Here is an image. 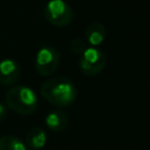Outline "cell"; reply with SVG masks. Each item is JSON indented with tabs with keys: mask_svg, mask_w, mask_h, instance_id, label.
Listing matches in <instances>:
<instances>
[{
	"mask_svg": "<svg viewBox=\"0 0 150 150\" xmlns=\"http://www.w3.org/2000/svg\"><path fill=\"white\" fill-rule=\"evenodd\" d=\"M40 93L47 102L57 108L73 104L77 97L75 84L70 79L64 76H55L43 81L40 87Z\"/></svg>",
	"mask_w": 150,
	"mask_h": 150,
	"instance_id": "cell-1",
	"label": "cell"
},
{
	"mask_svg": "<svg viewBox=\"0 0 150 150\" xmlns=\"http://www.w3.org/2000/svg\"><path fill=\"white\" fill-rule=\"evenodd\" d=\"M6 105L20 115H32L36 111L39 101L33 89L27 86H14L6 93Z\"/></svg>",
	"mask_w": 150,
	"mask_h": 150,
	"instance_id": "cell-2",
	"label": "cell"
},
{
	"mask_svg": "<svg viewBox=\"0 0 150 150\" xmlns=\"http://www.w3.org/2000/svg\"><path fill=\"white\" fill-rule=\"evenodd\" d=\"M43 18L55 27H67L74 18L70 5L64 0H49L43 8Z\"/></svg>",
	"mask_w": 150,
	"mask_h": 150,
	"instance_id": "cell-3",
	"label": "cell"
},
{
	"mask_svg": "<svg viewBox=\"0 0 150 150\" xmlns=\"http://www.w3.org/2000/svg\"><path fill=\"white\" fill-rule=\"evenodd\" d=\"M61 62L59 50L50 45H42L34 57V68L41 76H50L54 74Z\"/></svg>",
	"mask_w": 150,
	"mask_h": 150,
	"instance_id": "cell-4",
	"label": "cell"
},
{
	"mask_svg": "<svg viewBox=\"0 0 150 150\" xmlns=\"http://www.w3.org/2000/svg\"><path fill=\"white\" fill-rule=\"evenodd\" d=\"M107 66V55L97 47H88L79 60V67L82 74L96 76L103 71Z\"/></svg>",
	"mask_w": 150,
	"mask_h": 150,
	"instance_id": "cell-5",
	"label": "cell"
},
{
	"mask_svg": "<svg viewBox=\"0 0 150 150\" xmlns=\"http://www.w3.org/2000/svg\"><path fill=\"white\" fill-rule=\"evenodd\" d=\"M21 76V67L13 59H4L0 61V84L13 86Z\"/></svg>",
	"mask_w": 150,
	"mask_h": 150,
	"instance_id": "cell-6",
	"label": "cell"
},
{
	"mask_svg": "<svg viewBox=\"0 0 150 150\" xmlns=\"http://www.w3.org/2000/svg\"><path fill=\"white\" fill-rule=\"evenodd\" d=\"M84 41L89 47H97L103 43L107 36V29L101 22H91L84 29Z\"/></svg>",
	"mask_w": 150,
	"mask_h": 150,
	"instance_id": "cell-7",
	"label": "cell"
},
{
	"mask_svg": "<svg viewBox=\"0 0 150 150\" xmlns=\"http://www.w3.org/2000/svg\"><path fill=\"white\" fill-rule=\"evenodd\" d=\"M45 124L49 130L54 132H61L67 129L69 124V116L66 111L61 109H56L46 115Z\"/></svg>",
	"mask_w": 150,
	"mask_h": 150,
	"instance_id": "cell-8",
	"label": "cell"
},
{
	"mask_svg": "<svg viewBox=\"0 0 150 150\" xmlns=\"http://www.w3.org/2000/svg\"><path fill=\"white\" fill-rule=\"evenodd\" d=\"M25 143L27 148L32 150H40L45 148L47 143V134L40 127H33L25 136Z\"/></svg>",
	"mask_w": 150,
	"mask_h": 150,
	"instance_id": "cell-9",
	"label": "cell"
},
{
	"mask_svg": "<svg viewBox=\"0 0 150 150\" xmlns=\"http://www.w3.org/2000/svg\"><path fill=\"white\" fill-rule=\"evenodd\" d=\"M0 150H28L26 143L14 135L0 136Z\"/></svg>",
	"mask_w": 150,
	"mask_h": 150,
	"instance_id": "cell-10",
	"label": "cell"
},
{
	"mask_svg": "<svg viewBox=\"0 0 150 150\" xmlns=\"http://www.w3.org/2000/svg\"><path fill=\"white\" fill-rule=\"evenodd\" d=\"M88 47H89V46L87 45V42H86L83 39H80V38L73 39V40L70 41V43H69L70 50H71L74 54H79V55H81Z\"/></svg>",
	"mask_w": 150,
	"mask_h": 150,
	"instance_id": "cell-11",
	"label": "cell"
},
{
	"mask_svg": "<svg viewBox=\"0 0 150 150\" xmlns=\"http://www.w3.org/2000/svg\"><path fill=\"white\" fill-rule=\"evenodd\" d=\"M7 105H5L2 102H0V121L5 120L7 116Z\"/></svg>",
	"mask_w": 150,
	"mask_h": 150,
	"instance_id": "cell-12",
	"label": "cell"
}]
</instances>
